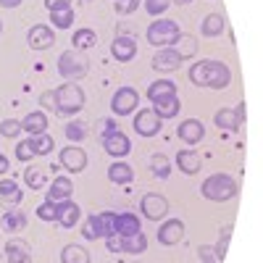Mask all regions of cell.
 <instances>
[{
    "label": "cell",
    "instance_id": "33",
    "mask_svg": "<svg viewBox=\"0 0 263 263\" xmlns=\"http://www.w3.org/2000/svg\"><path fill=\"white\" fill-rule=\"evenodd\" d=\"M150 171L156 174L158 179H168V174H171V161L163 156V153H153V156H150Z\"/></svg>",
    "mask_w": 263,
    "mask_h": 263
},
{
    "label": "cell",
    "instance_id": "37",
    "mask_svg": "<svg viewBox=\"0 0 263 263\" xmlns=\"http://www.w3.org/2000/svg\"><path fill=\"white\" fill-rule=\"evenodd\" d=\"M3 253L6 255H29L32 250H29V242H24V239H18V237H11L3 248Z\"/></svg>",
    "mask_w": 263,
    "mask_h": 263
},
{
    "label": "cell",
    "instance_id": "29",
    "mask_svg": "<svg viewBox=\"0 0 263 263\" xmlns=\"http://www.w3.org/2000/svg\"><path fill=\"white\" fill-rule=\"evenodd\" d=\"M0 200L8 203V205H18L24 200V195H21V187L16 184V179H0Z\"/></svg>",
    "mask_w": 263,
    "mask_h": 263
},
{
    "label": "cell",
    "instance_id": "6",
    "mask_svg": "<svg viewBox=\"0 0 263 263\" xmlns=\"http://www.w3.org/2000/svg\"><path fill=\"white\" fill-rule=\"evenodd\" d=\"M114 221H116V213L114 211H103V213H92V216H87V221L82 227V234L87 239H105V237H111L116 234L114 232Z\"/></svg>",
    "mask_w": 263,
    "mask_h": 263
},
{
    "label": "cell",
    "instance_id": "4",
    "mask_svg": "<svg viewBox=\"0 0 263 263\" xmlns=\"http://www.w3.org/2000/svg\"><path fill=\"white\" fill-rule=\"evenodd\" d=\"M179 34H182V29H179V24L174 18H156L145 29V40L150 42L153 48H158V50L161 48H171Z\"/></svg>",
    "mask_w": 263,
    "mask_h": 263
},
{
    "label": "cell",
    "instance_id": "38",
    "mask_svg": "<svg viewBox=\"0 0 263 263\" xmlns=\"http://www.w3.org/2000/svg\"><path fill=\"white\" fill-rule=\"evenodd\" d=\"M232 232H234V227H224L221 232H218V242H216V248H213V250H216V255L221 258V260L227 258V250H229V237H232Z\"/></svg>",
    "mask_w": 263,
    "mask_h": 263
},
{
    "label": "cell",
    "instance_id": "43",
    "mask_svg": "<svg viewBox=\"0 0 263 263\" xmlns=\"http://www.w3.org/2000/svg\"><path fill=\"white\" fill-rule=\"evenodd\" d=\"M0 135L13 140L16 135H21V121L18 119H3V121H0Z\"/></svg>",
    "mask_w": 263,
    "mask_h": 263
},
{
    "label": "cell",
    "instance_id": "9",
    "mask_svg": "<svg viewBox=\"0 0 263 263\" xmlns=\"http://www.w3.org/2000/svg\"><path fill=\"white\" fill-rule=\"evenodd\" d=\"M245 121V103H239L237 108H218L213 114V124L221 132H237Z\"/></svg>",
    "mask_w": 263,
    "mask_h": 263
},
{
    "label": "cell",
    "instance_id": "32",
    "mask_svg": "<svg viewBox=\"0 0 263 263\" xmlns=\"http://www.w3.org/2000/svg\"><path fill=\"white\" fill-rule=\"evenodd\" d=\"M24 227H27V213H21V211H6L3 213V229L8 234H18Z\"/></svg>",
    "mask_w": 263,
    "mask_h": 263
},
{
    "label": "cell",
    "instance_id": "17",
    "mask_svg": "<svg viewBox=\"0 0 263 263\" xmlns=\"http://www.w3.org/2000/svg\"><path fill=\"white\" fill-rule=\"evenodd\" d=\"M177 135L184 145H197L203 137H205V126L200 119H184L179 126H177Z\"/></svg>",
    "mask_w": 263,
    "mask_h": 263
},
{
    "label": "cell",
    "instance_id": "41",
    "mask_svg": "<svg viewBox=\"0 0 263 263\" xmlns=\"http://www.w3.org/2000/svg\"><path fill=\"white\" fill-rule=\"evenodd\" d=\"M142 6L150 16H163L171 8V0H142Z\"/></svg>",
    "mask_w": 263,
    "mask_h": 263
},
{
    "label": "cell",
    "instance_id": "2",
    "mask_svg": "<svg viewBox=\"0 0 263 263\" xmlns=\"http://www.w3.org/2000/svg\"><path fill=\"white\" fill-rule=\"evenodd\" d=\"M84 90L77 82L58 84L53 90V114L55 116H74L84 108Z\"/></svg>",
    "mask_w": 263,
    "mask_h": 263
},
{
    "label": "cell",
    "instance_id": "51",
    "mask_svg": "<svg viewBox=\"0 0 263 263\" xmlns=\"http://www.w3.org/2000/svg\"><path fill=\"white\" fill-rule=\"evenodd\" d=\"M0 6H3V8H18L21 0H0Z\"/></svg>",
    "mask_w": 263,
    "mask_h": 263
},
{
    "label": "cell",
    "instance_id": "54",
    "mask_svg": "<svg viewBox=\"0 0 263 263\" xmlns=\"http://www.w3.org/2000/svg\"><path fill=\"white\" fill-rule=\"evenodd\" d=\"M77 3H79V6H87V3H90V0H77Z\"/></svg>",
    "mask_w": 263,
    "mask_h": 263
},
{
    "label": "cell",
    "instance_id": "36",
    "mask_svg": "<svg viewBox=\"0 0 263 263\" xmlns=\"http://www.w3.org/2000/svg\"><path fill=\"white\" fill-rule=\"evenodd\" d=\"M71 24H74V8H66V11H55V13H50V27L69 29Z\"/></svg>",
    "mask_w": 263,
    "mask_h": 263
},
{
    "label": "cell",
    "instance_id": "5",
    "mask_svg": "<svg viewBox=\"0 0 263 263\" xmlns=\"http://www.w3.org/2000/svg\"><path fill=\"white\" fill-rule=\"evenodd\" d=\"M87 71H90V61H87L84 53L69 48V50H63V53L58 55V74L66 77L69 82L87 77Z\"/></svg>",
    "mask_w": 263,
    "mask_h": 263
},
{
    "label": "cell",
    "instance_id": "52",
    "mask_svg": "<svg viewBox=\"0 0 263 263\" xmlns=\"http://www.w3.org/2000/svg\"><path fill=\"white\" fill-rule=\"evenodd\" d=\"M8 166H11V163H8V158L3 156V153H0V174H8Z\"/></svg>",
    "mask_w": 263,
    "mask_h": 263
},
{
    "label": "cell",
    "instance_id": "18",
    "mask_svg": "<svg viewBox=\"0 0 263 263\" xmlns=\"http://www.w3.org/2000/svg\"><path fill=\"white\" fill-rule=\"evenodd\" d=\"M74 195V184L69 177H55L50 182V190H48V203H66L71 200Z\"/></svg>",
    "mask_w": 263,
    "mask_h": 263
},
{
    "label": "cell",
    "instance_id": "50",
    "mask_svg": "<svg viewBox=\"0 0 263 263\" xmlns=\"http://www.w3.org/2000/svg\"><path fill=\"white\" fill-rule=\"evenodd\" d=\"M8 263H32V253L29 255H8Z\"/></svg>",
    "mask_w": 263,
    "mask_h": 263
},
{
    "label": "cell",
    "instance_id": "15",
    "mask_svg": "<svg viewBox=\"0 0 263 263\" xmlns=\"http://www.w3.org/2000/svg\"><path fill=\"white\" fill-rule=\"evenodd\" d=\"M27 45H29L32 50H48V48H53V45H55V32H53V27H48V24H34V27H29V32H27Z\"/></svg>",
    "mask_w": 263,
    "mask_h": 263
},
{
    "label": "cell",
    "instance_id": "3",
    "mask_svg": "<svg viewBox=\"0 0 263 263\" xmlns=\"http://www.w3.org/2000/svg\"><path fill=\"white\" fill-rule=\"evenodd\" d=\"M237 190H239L237 179L232 177V174H227V171L211 174V177L200 184V195L205 197V200H211V203H227V200H232V197L237 195Z\"/></svg>",
    "mask_w": 263,
    "mask_h": 263
},
{
    "label": "cell",
    "instance_id": "12",
    "mask_svg": "<svg viewBox=\"0 0 263 263\" xmlns=\"http://www.w3.org/2000/svg\"><path fill=\"white\" fill-rule=\"evenodd\" d=\"M58 161H61V166L69 174H82L87 168V153L79 145H66L58 153Z\"/></svg>",
    "mask_w": 263,
    "mask_h": 263
},
{
    "label": "cell",
    "instance_id": "34",
    "mask_svg": "<svg viewBox=\"0 0 263 263\" xmlns=\"http://www.w3.org/2000/svg\"><path fill=\"white\" fill-rule=\"evenodd\" d=\"M37 156V147H34V137H27V140H18L16 142V161H32Z\"/></svg>",
    "mask_w": 263,
    "mask_h": 263
},
{
    "label": "cell",
    "instance_id": "20",
    "mask_svg": "<svg viewBox=\"0 0 263 263\" xmlns=\"http://www.w3.org/2000/svg\"><path fill=\"white\" fill-rule=\"evenodd\" d=\"M21 132H27L29 137H37L42 132H48V116L42 111H29L24 119H21Z\"/></svg>",
    "mask_w": 263,
    "mask_h": 263
},
{
    "label": "cell",
    "instance_id": "44",
    "mask_svg": "<svg viewBox=\"0 0 263 263\" xmlns=\"http://www.w3.org/2000/svg\"><path fill=\"white\" fill-rule=\"evenodd\" d=\"M140 6H142V0H121V3H116L114 8H116L119 16H129V13H135Z\"/></svg>",
    "mask_w": 263,
    "mask_h": 263
},
{
    "label": "cell",
    "instance_id": "19",
    "mask_svg": "<svg viewBox=\"0 0 263 263\" xmlns=\"http://www.w3.org/2000/svg\"><path fill=\"white\" fill-rule=\"evenodd\" d=\"M177 166H179L182 174L192 177V174H200L203 158H200V153H197V150H182V153H177Z\"/></svg>",
    "mask_w": 263,
    "mask_h": 263
},
{
    "label": "cell",
    "instance_id": "16",
    "mask_svg": "<svg viewBox=\"0 0 263 263\" xmlns=\"http://www.w3.org/2000/svg\"><path fill=\"white\" fill-rule=\"evenodd\" d=\"M111 55H114L119 63H129L132 58L137 55V42H135V37L116 34L114 42H111Z\"/></svg>",
    "mask_w": 263,
    "mask_h": 263
},
{
    "label": "cell",
    "instance_id": "22",
    "mask_svg": "<svg viewBox=\"0 0 263 263\" xmlns=\"http://www.w3.org/2000/svg\"><path fill=\"white\" fill-rule=\"evenodd\" d=\"M79 216H82V211H79V205H77L74 200L58 203V224H61L63 229H74V227L79 224Z\"/></svg>",
    "mask_w": 263,
    "mask_h": 263
},
{
    "label": "cell",
    "instance_id": "47",
    "mask_svg": "<svg viewBox=\"0 0 263 263\" xmlns=\"http://www.w3.org/2000/svg\"><path fill=\"white\" fill-rule=\"evenodd\" d=\"M98 129H103V132H100V140H103L105 135H111V132H116L119 126H116V121H114V119H100Z\"/></svg>",
    "mask_w": 263,
    "mask_h": 263
},
{
    "label": "cell",
    "instance_id": "26",
    "mask_svg": "<svg viewBox=\"0 0 263 263\" xmlns=\"http://www.w3.org/2000/svg\"><path fill=\"white\" fill-rule=\"evenodd\" d=\"M61 263H92V258H90V250L87 248H82L77 242H69L61 250Z\"/></svg>",
    "mask_w": 263,
    "mask_h": 263
},
{
    "label": "cell",
    "instance_id": "30",
    "mask_svg": "<svg viewBox=\"0 0 263 263\" xmlns=\"http://www.w3.org/2000/svg\"><path fill=\"white\" fill-rule=\"evenodd\" d=\"M224 27H227V21L221 13H208L200 24V32H203V37H218L224 32Z\"/></svg>",
    "mask_w": 263,
    "mask_h": 263
},
{
    "label": "cell",
    "instance_id": "31",
    "mask_svg": "<svg viewBox=\"0 0 263 263\" xmlns=\"http://www.w3.org/2000/svg\"><path fill=\"white\" fill-rule=\"evenodd\" d=\"M171 48L182 55V61L195 58V55H197V37H192V34H179V37H177V42H174Z\"/></svg>",
    "mask_w": 263,
    "mask_h": 263
},
{
    "label": "cell",
    "instance_id": "48",
    "mask_svg": "<svg viewBox=\"0 0 263 263\" xmlns=\"http://www.w3.org/2000/svg\"><path fill=\"white\" fill-rule=\"evenodd\" d=\"M105 248L111 250V253H121V245H119V234H111V237H105Z\"/></svg>",
    "mask_w": 263,
    "mask_h": 263
},
{
    "label": "cell",
    "instance_id": "8",
    "mask_svg": "<svg viewBox=\"0 0 263 263\" xmlns=\"http://www.w3.org/2000/svg\"><path fill=\"white\" fill-rule=\"evenodd\" d=\"M140 211L147 221H161L163 216H168V200L161 192H147L140 200Z\"/></svg>",
    "mask_w": 263,
    "mask_h": 263
},
{
    "label": "cell",
    "instance_id": "40",
    "mask_svg": "<svg viewBox=\"0 0 263 263\" xmlns=\"http://www.w3.org/2000/svg\"><path fill=\"white\" fill-rule=\"evenodd\" d=\"M66 137H69L71 142H82L87 137V126L82 121H69L66 124Z\"/></svg>",
    "mask_w": 263,
    "mask_h": 263
},
{
    "label": "cell",
    "instance_id": "27",
    "mask_svg": "<svg viewBox=\"0 0 263 263\" xmlns=\"http://www.w3.org/2000/svg\"><path fill=\"white\" fill-rule=\"evenodd\" d=\"M114 232L116 234H135L140 232V216L135 213H116V221H114Z\"/></svg>",
    "mask_w": 263,
    "mask_h": 263
},
{
    "label": "cell",
    "instance_id": "28",
    "mask_svg": "<svg viewBox=\"0 0 263 263\" xmlns=\"http://www.w3.org/2000/svg\"><path fill=\"white\" fill-rule=\"evenodd\" d=\"M95 42H98L95 29L82 27V29H77V32L71 34V48H74V50H79V53H84L87 48H95Z\"/></svg>",
    "mask_w": 263,
    "mask_h": 263
},
{
    "label": "cell",
    "instance_id": "39",
    "mask_svg": "<svg viewBox=\"0 0 263 263\" xmlns=\"http://www.w3.org/2000/svg\"><path fill=\"white\" fill-rule=\"evenodd\" d=\"M37 218L40 221H58V203H42L37 205Z\"/></svg>",
    "mask_w": 263,
    "mask_h": 263
},
{
    "label": "cell",
    "instance_id": "35",
    "mask_svg": "<svg viewBox=\"0 0 263 263\" xmlns=\"http://www.w3.org/2000/svg\"><path fill=\"white\" fill-rule=\"evenodd\" d=\"M24 182H27V187L29 190H42L48 184V177L42 174L40 168H34V166H29L27 171H24Z\"/></svg>",
    "mask_w": 263,
    "mask_h": 263
},
{
    "label": "cell",
    "instance_id": "55",
    "mask_svg": "<svg viewBox=\"0 0 263 263\" xmlns=\"http://www.w3.org/2000/svg\"><path fill=\"white\" fill-rule=\"evenodd\" d=\"M0 34H3V21H0Z\"/></svg>",
    "mask_w": 263,
    "mask_h": 263
},
{
    "label": "cell",
    "instance_id": "23",
    "mask_svg": "<svg viewBox=\"0 0 263 263\" xmlns=\"http://www.w3.org/2000/svg\"><path fill=\"white\" fill-rule=\"evenodd\" d=\"M153 111H156V114L161 116V121H163V119H174V116H177V114L182 111V100H179V95L161 98V100L153 103Z\"/></svg>",
    "mask_w": 263,
    "mask_h": 263
},
{
    "label": "cell",
    "instance_id": "49",
    "mask_svg": "<svg viewBox=\"0 0 263 263\" xmlns=\"http://www.w3.org/2000/svg\"><path fill=\"white\" fill-rule=\"evenodd\" d=\"M40 105L45 108V111H53V90H48V92L40 95Z\"/></svg>",
    "mask_w": 263,
    "mask_h": 263
},
{
    "label": "cell",
    "instance_id": "45",
    "mask_svg": "<svg viewBox=\"0 0 263 263\" xmlns=\"http://www.w3.org/2000/svg\"><path fill=\"white\" fill-rule=\"evenodd\" d=\"M197 255H200L203 263H224L221 258L216 255V250H213L211 245H200V248H197Z\"/></svg>",
    "mask_w": 263,
    "mask_h": 263
},
{
    "label": "cell",
    "instance_id": "24",
    "mask_svg": "<svg viewBox=\"0 0 263 263\" xmlns=\"http://www.w3.org/2000/svg\"><path fill=\"white\" fill-rule=\"evenodd\" d=\"M108 179H111L114 184H132L135 168H132L126 161H114L111 166H108Z\"/></svg>",
    "mask_w": 263,
    "mask_h": 263
},
{
    "label": "cell",
    "instance_id": "14",
    "mask_svg": "<svg viewBox=\"0 0 263 263\" xmlns=\"http://www.w3.org/2000/svg\"><path fill=\"white\" fill-rule=\"evenodd\" d=\"M156 237L163 248H174L177 242H182V237H184V221L182 218H163V224L158 227Z\"/></svg>",
    "mask_w": 263,
    "mask_h": 263
},
{
    "label": "cell",
    "instance_id": "25",
    "mask_svg": "<svg viewBox=\"0 0 263 263\" xmlns=\"http://www.w3.org/2000/svg\"><path fill=\"white\" fill-rule=\"evenodd\" d=\"M145 95H147L150 103H156V100H161V98L177 95V84H174L171 79H156V82H153L147 90H145Z\"/></svg>",
    "mask_w": 263,
    "mask_h": 263
},
{
    "label": "cell",
    "instance_id": "42",
    "mask_svg": "<svg viewBox=\"0 0 263 263\" xmlns=\"http://www.w3.org/2000/svg\"><path fill=\"white\" fill-rule=\"evenodd\" d=\"M34 147H37V156H48V153H53L55 142H53V137L48 135V132H42V135L34 137Z\"/></svg>",
    "mask_w": 263,
    "mask_h": 263
},
{
    "label": "cell",
    "instance_id": "46",
    "mask_svg": "<svg viewBox=\"0 0 263 263\" xmlns=\"http://www.w3.org/2000/svg\"><path fill=\"white\" fill-rule=\"evenodd\" d=\"M45 8H48L50 13L66 11V8H71V0H45Z\"/></svg>",
    "mask_w": 263,
    "mask_h": 263
},
{
    "label": "cell",
    "instance_id": "53",
    "mask_svg": "<svg viewBox=\"0 0 263 263\" xmlns=\"http://www.w3.org/2000/svg\"><path fill=\"white\" fill-rule=\"evenodd\" d=\"M171 3H177V6H190L192 0H171Z\"/></svg>",
    "mask_w": 263,
    "mask_h": 263
},
{
    "label": "cell",
    "instance_id": "11",
    "mask_svg": "<svg viewBox=\"0 0 263 263\" xmlns=\"http://www.w3.org/2000/svg\"><path fill=\"white\" fill-rule=\"evenodd\" d=\"M103 150H105L111 158L124 161L129 153H132V140L124 135L121 129H116V132H111V135H105V137H103Z\"/></svg>",
    "mask_w": 263,
    "mask_h": 263
},
{
    "label": "cell",
    "instance_id": "10",
    "mask_svg": "<svg viewBox=\"0 0 263 263\" xmlns=\"http://www.w3.org/2000/svg\"><path fill=\"white\" fill-rule=\"evenodd\" d=\"M132 124H135V132L140 137H156L161 132L163 121H161V116L153 111V108H142V111L135 114V121H132Z\"/></svg>",
    "mask_w": 263,
    "mask_h": 263
},
{
    "label": "cell",
    "instance_id": "21",
    "mask_svg": "<svg viewBox=\"0 0 263 263\" xmlns=\"http://www.w3.org/2000/svg\"><path fill=\"white\" fill-rule=\"evenodd\" d=\"M119 245H121V253H129V255H140L147 250V237L142 232H135V234H119Z\"/></svg>",
    "mask_w": 263,
    "mask_h": 263
},
{
    "label": "cell",
    "instance_id": "1",
    "mask_svg": "<svg viewBox=\"0 0 263 263\" xmlns=\"http://www.w3.org/2000/svg\"><path fill=\"white\" fill-rule=\"evenodd\" d=\"M187 74L195 87H208V90H224L232 82V69L224 61H216V58L195 61Z\"/></svg>",
    "mask_w": 263,
    "mask_h": 263
},
{
    "label": "cell",
    "instance_id": "56",
    "mask_svg": "<svg viewBox=\"0 0 263 263\" xmlns=\"http://www.w3.org/2000/svg\"><path fill=\"white\" fill-rule=\"evenodd\" d=\"M116 3H121V0H116Z\"/></svg>",
    "mask_w": 263,
    "mask_h": 263
},
{
    "label": "cell",
    "instance_id": "13",
    "mask_svg": "<svg viewBox=\"0 0 263 263\" xmlns=\"http://www.w3.org/2000/svg\"><path fill=\"white\" fill-rule=\"evenodd\" d=\"M182 55L174 50V48H161L156 55H153L150 66H153V71H158V74H174L177 69H182Z\"/></svg>",
    "mask_w": 263,
    "mask_h": 263
},
{
    "label": "cell",
    "instance_id": "7",
    "mask_svg": "<svg viewBox=\"0 0 263 263\" xmlns=\"http://www.w3.org/2000/svg\"><path fill=\"white\" fill-rule=\"evenodd\" d=\"M137 105H140V92L135 87H121V90H116L114 98H111V114L124 119L129 114H135Z\"/></svg>",
    "mask_w": 263,
    "mask_h": 263
}]
</instances>
